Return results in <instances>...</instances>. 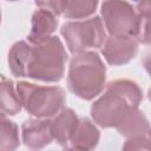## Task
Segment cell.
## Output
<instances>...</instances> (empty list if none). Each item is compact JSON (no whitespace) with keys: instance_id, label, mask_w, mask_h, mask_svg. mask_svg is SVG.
Returning a JSON list of instances; mask_svg holds the SVG:
<instances>
[{"instance_id":"obj_11","label":"cell","mask_w":151,"mask_h":151,"mask_svg":"<svg viewBox=\"0 0 151 151\" xmlns=\"http://www.w3.org/2000/svg\"><path fill=\"white\" fill-rule=\"evenodd\" d=\"M100 132L88 118H80L77 130L70 142L71 146L81 151H92L99 143Z\"/></svg>"},{"instance_id":"obj_22","label":"cell","mask_w":151,"mask_h":151,"mask_svg":"<svg viewBox=\"0 0 151 151\" xmlns=\"http://www.w3.org/2000/svg\"><path fill=\"white\" fill-rule=\"evenodd\" d=\"M147 134H149V138H150V140H151V127L149 129V132H147Z\"/></svg>"},{"instance_id":"obj_7","label":"cell","mask_w":151,"mask_h":151,"mask_svg":"<svg viewBox=\"0 0 151 151\" xmlns=\"http://www.w3.org/2000/svg\"><path fill=\"white\" fill-rule=\"evenodd\" d=\"M136 38L129 35H109L101 47V54L111 66H120L131 61L138 53Z\"/></svg>"},{"instance_id":"obj_2","label":"cell","mask_w":151,"mask_h":151,"mask_svg":"<svg viewBox=\"0 0 151 151\" xmlns=\"http://www.w3.org/2000/svg\"><path fill=\"white\" fill-rule=\"evenodd\" d=\"M143 92L139 85L130 79L110 81L104 93L91 106V117L101 127H117L133 110L139 109Z\"/></svg>"},{"instance_id":"obj_16","label":"cell","mask_w":151,"mask_h":151,"mask_svg":"<svg viewBox=\"0 0 151 151\" xmlns=\"http://www.w3.org/2000/svg\"><path fill=\"white\" fill-rule=\"evenodd\" d=\"M122 151H151V140L146 136L127 138Z\"/></svg>"},{"instance_id":"obj_10","label":"cell","mask_w":151,"mask_h":151,"mask_svg":"<svg viewBox=\"0 0 151 151\" xmlns=\"http://www.w3.org/2000/svg\"><path fill=\"white\" fill-rule=\"evenodd\" d=\"M79 124V118L72 109H63L53 119H51V129L53 139L59 145H67Z\"/></svg>"},{"instance_id":"obj_20","label":"cell","mask_w":151,"mask_h":151,"mask_svg":"<svg viewBox=\"0 0 151 151\" xmlns=\"http://www.w3.org/2000/svg\"><path fill=\"white\" fill-rule=\"evenodd\" d=\"M64 151H81V150H78V149H74V147L70 146V147H66Z\"/></svg>"},{"instance_id":"obj_14","label":"cell","mask_w":151,"mask_h":151,"mask_svg":"<svg viewBox=\"0 0 151 151\" xmlns=\"http://www.w3.org/2000/svg\"><path fill=\"white\" fill-rule=\"evenodd\" d=\"M98 6V1L90 0H65L60 1V15L66 19L85 20L94 14Z\"/></svg>"},{"instance_id":"obj_9","label":"cell","mask_w":151,"mask_h":151,"mask_svg":"<svg viewBox=\"0 0 151 151\" xmlns=\"http://www.w3.org/2000/svg\"><path fill=\"white\" fill-rule=\"evenodd\" d=\"M58 27V17L51 11L38 8L33 12L31 19V31L27 35L29 44H40L53 37Z\"/></svg>"},{"instance_id":"obj_8","label":"cell","mask_w":151,"mask_h":151,"mask_svg":"<svg viewBox=\"0 0 151 151\" xmlns=\"http://www.w3.org/2000/svg\"><path fill=\"white\" fill-rule=\"evenodd\" d=\"M24 144L32 150H41L50 145L53 139L51 119L29 118L21 125Z\"/></svg>"},{"instance_id":"obj_3","label":"cell","mask_w":151,"mask_h":151,"mask_svg":"<svg viewBox=\"0 0 151 151\" xmlns=\"http://www.w3.org/2000/svg\"><path fill=\"white\" fill-rule=\"evenodd\" d=\"M106 67L96 51L76 54L68 66V90L80 99L92 100L106 87Z\"/></svg>"},{"instance_id":"obj_4","label":"cell","mask_w":151,"mask_h":151,"mask_svg":"<svg viewBox=\"0 0 151 151\" xmlns=\"http://www.w3.org/2000/svg\"><path fill=\"white\" fill-rule=\"evenodd\" d=\"M15 87L22 107L34 118L50 119L64 109L66 97L60 86H44L22 80Z\"/></svg>"},{"instance_id":"obj_18","label":"cell","mask_w":151,"mask_h":151,"mask_svg":"<svg viewBox=\"0 0 151 151\" xmlns=\"http://www.w3.org/2000/svg\"><path fill=\"white\" fill-rule=\"evenodd\" d=\"M136 12L142 19H151V0L138 1L134 5Z\"/></svg>"},{"instance_id":"obj_6","label":"cell","mask_w":151,"mask_h":151,"mask_svg":"<svg viewBox=\"0 0 151 151\" xmlns=\"http://www.w3.org/2000/svg\"><path fill=\"white\" fill-rule=\"evenodd\" d=\"M104 26L110 35H129L137 38L140 19L136 8L126 1H104L100 6Z\"/></svg>"},{"instance_id":"obj_1","label":"cell","mask_w":151,"mask_h":151,"mask_svg":"<svg viewBox=\"0 0 151 151\" xmlns=\"http://www.w3.org/2000/svg\"><path fill=\"white\" fill-rule=\"evenodd\" d=\"M67 53L60 38L53 35L40 44L20 40L8 51L9 71L18 78H31L45 83H57L65 73Z\"/></svg>"},{"instance_id":"obj_13","label":"cell","mask_w":151,"mask_h":151,"mask_svg":"<svg viewBox=\"0 0 151 151\" xmlns=\"http://www.w3.org/2000/svg\"><path fill=\"white\" fill-rule=\"evenodd\" d=\"M0 106H1V116H15L21 111V101L17 92V87L11 79L6 78L4 74L1 76L0 84Z\"/></svg>"},{"instance_id":"obj_17","label":"cell","mask_w":151,"mask_h":151,"mask_svg":"<svg viewBox=\"0 0 151 151\" xmlns=\"http://www.w3.org/2000/svg\"><path fill=\"white\" fill-rule=\"evenodd\" d=\"M140 19L139 32L137 35V41L143 45H151V19Z\"/></svg>"},{"instance_id":"obj_21","label":"cell","mask_w":151,"mask_h":151,"mask_svg":"<svg viewBox=\"0 0 151 151\" xmlns=\"http://www.w3.org/2000/svg\"><path fill=\"white\" fill-rule=\"evenodd\" d=\"M147 98H149V100L151 101V88L147 91Z\"/></svg>"},{"instance_id":"obj_19","label":"cell","mask_w":151,"mask_h":151,"mask_svg":"<svg viewBox=\"0 0 151 151\" xmlns=\"http://www.w3.org/2000/svg\"><path fill=\"white\" fill-rule=\"evenodd\" d=\"M143 65H144L145 71L147 72V74H149L150 78H151V52L145 55V58H144V60H143Z\"/></svg>"},{"instance_id":"obj_5","label":"cell","mask_w":151,"mask_h":151,"mask_svg":"<svg viewBox=\"0 0 151 151\" xmlns=\"http://www.w3.org/2000/svg\"><path fill=\"white\" fill-rule=\"evenodd\" d=\"M68 51L72 54H80L103 47L106 40V32L103 19L98 15L78 21H67L60 28Z\"/></svg>"},{"instance_id":"obj_12","label":"cell","mask_w":151,"mask_h":151,"mask_svg":"<svg viewBox=\"0 0 151 151\" xmlns=\"http://www.w3.org/2000/svg\"><path fill=\"white\" fill-rule=\"evenodd\" d=\"M116 129L119 134L127 139L132 137L145 136V133L149 132L150 124L145 114L139 109H136L131 111Z\"/></svg>"},{"instance_id":"obj_15","label":"cell","mask_w":151,"mask_h":151,"mask_svg":"<svg viewBox=\"0 0 151 151\" xmlns=\"http://www.w3.org/2000/svg\"><path fill=\"white\" fill-rule=\"evenodd\" d=\"M20 145L18 125L1 116V133H0V151H15Z\"/></svg>"}]
</instances>
